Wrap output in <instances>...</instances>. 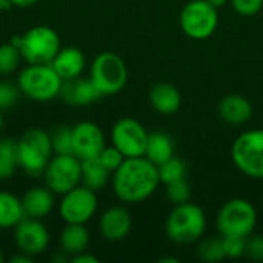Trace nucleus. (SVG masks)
<instances>
[{
    "label": "nucleus",
    "mask_w": 263,
    "mask_h": 263,
    "mask_svg": "<svg viewBox=\"0 0 263 263\" xmlns=\"http://www.w3.org/2000/svg\"><path fill=\"white\" fill-rule=\"evenodd\" d=\"M197 257L206 263H217L222 262L223 259H227L222 236L220 237H208V239L199 240Z\"/></svg>",
    "instance_id": "26"
},
{
    "label": "nucleus",
    "mask_w": 263,
    "mask_h": 263,
    "mask_svg": "<svg viewBox=\"0 0 263 263\" xmlns=\"http://www.w3.org/2000/svg\"><path fill=\"white\" fill-rule=\"evenodd\" d=\"M166 194L168 199L174 203V205H180V203H186L191 199V186L185 179H179L176 182L166 183Z\"/></svg>",
    "instance_id": "30"
},
{
    "label": "nucleus",
    "mask_w": 263,
    "mask_h": 263,
    "mask_svg": "<svg viewBox=\"0 0 263 263\" xmlns=\"http://www.w3.org/2000/svg\"><path fill=\"white\" fill-rule=\"evenodd\" d=\"M133 228V217L125 206L116 205L105 210L99 219V231L108 242H120L126 239Z\"/></svg>",
    "instance_id": "15"
},
{
    "label": "nucleus",
    "mask_w": 263,
    "mask_h": 263,
    "mask_svg": "<svg viewBox=\"0 0 263 263\" xmlns=\"http://www.w3.org/2000/svg\"><path fill=\"white\" fill-rule=\"evenodd\" d=\"M97 159L102 162V165H103L108 171L114 173V171L123 163V160H125L126 157H125L114 145H111V146H105L103 151L99 154Z\"/></svg>",
    "instance_id": "32"
},
{
    "label": "nucleus",
    "mask_w": 263,
    "mask_h": 263,
    "mask_svg": "<svg viewBox=\"0 0 263 263\" xmlns=\"http://www.w3.org/2000/svg\"><path fill=\"white\" fill-rule=\"evenodd\" d=\"M89 79L102 97L116 96L125 88L128 82L126 63L116 52H100L91 63Z\"/></svg>",
    "instance_id": "4"
},
{
    "label": "nucleus",
    "mask_w": 263,
    "mask_h": 263,
    "mask_svg": "<svg viewBox=\"0 0 263 263\" xmlns=\"http://www.w3.org/2000/svg\"><path fill=\"white\" fill-rule=\"evenodd\" d=\"M219 116L230 125H243L253 117V105L243 96L230 94L219 102Z\"/></svg>",
    "instance_id": "19"
},
{
    "label": "nucleus",
    "mask_w": 263,
    "mask_h": 263,
    "mask_svg": "<svg viewBox=\"0 0 263 263\" xmlns=\"http://www.w3.org/2000/svg\"><path fill=\"white\" fill-rule=\"evenodd\" d=\"M245 256H248L253 260L263 262V236L256 234V236H248L247 237V251Z\"/></svg>",
    "instance_id": "35"
},
{
    "label": "nucleus",
    "mask_w": 263,
    "mask_h": 263,
    "mask_svg": "<svg viewBox=\"0 0 263 263\" xmlns=\"http://www.w3.org/2000/svg\"><path fill=\"white\" fill-rule=\"evenodd\" d=\"M22 60L20 49L11 42L0 45V76H9L17 71Z\"/></svg>",
    "instance_id": "29"
},
{
    "label": "nucleus",
    "mask_w": 263,
    "mask_h": 263,
    "mask_svg": "<svg viewBox=\"0 0 263 263\" xmlns=\"http://www.w3.org/2000/svg\"><path fill=\"white\" fill-rule=\"evenodd\" d=\"M25 217L22 199L12 193L0 191V230H14Z\"/></svg>",
    "instance_id": "23"
},
{
    "label": "nucleus",
    "mask_w": 263,
    "mask_h": 263,
    "mask_svg": "<svg viewBox=\"0 0 263 263\" xmlns=\"http://www.w3.org/2000/svg\"><path fill=\"white\" fill-rule=\"evenodd\" d=\"M69 262H72V263H99L100 260H99L96 256H92V254H88L86 251H83V253H79V254H76V256L69 257Z\"/></svg>",
    "instance_id": "36"
},
{
    "label": "nucleus",
    "mask_w": 263,
    "mask_h": 263,
    "mask_svg": "<svg viewBox=\"0 0 263 263\" xmlns=\"http://www.w3.org/2000/svg\"><path fill=\"white\" fill-rule=\"evenodd\" d=\"M5 262V256H3V253H2V250H0V263Z\"/></svg>",
    "instance_id": "43"
},
{
    "label": "nucleus",
    "mask_w": 263,
    "mask_h": 263,
    "mask_svg": "<svg viewBox=\"0 0 263 263\" xmlns=\"http://www.w3.org/2000/svg\"><path fill=\"white\" fill-rule=\"evenodd\" d=\"M12 6H17V8H29L32 5H35L39 0H9Z\"/></svg>",
    "instance_id": "38"
},
{
    "label": "nucleus",
    "mask_w": 263,
    "mask_h": 263,
    "mask_svg": "<svg viewBox=\"0 0 263 263\" xmlns=\"http://www.w3.org/2000/svg\"><path fill=\"white\" fill-rule=\"evenodd\" d=\"M223 239V248L228 259H239L245 256L247 251V237H237V236H222Z\"/></svg>",
    "instance_id": "33"
},
{
    "label": "nucleus",
    "mask_w": 263,
    "mask_h": 263,
    "mask_svg": "<svg viewBox=\"0 0 263 263\" xmlns=\"http://www.w3.org/2000/svg\"><path fill=\"white\" fill-rule=\"evenodd\" d=\"M3 128V116H2V109H0V131Z\"/></svg>",
    "instance_id": "42"
},
{
    "label": "nucleus",
    "mask_w": 263,
    "mask_h": 263,
    "mask_svg": "<svg viewBox=\"0 0 263 263\" xmlns=\"http://www.w3.org/2000/svg\"><path fill=\"white\" fill-rule=\"evenodd\" d=\"M111 174L112 173L108 171L97 157L82 160V180H80V183L83 186L96 191V193L103 190L108 185Z\"/></svg>",
    "instance_id": "24"
},
{
    "label": "nucleus",
    "mask_w": 263,
    "mask_h": 263,
    "mask_svg": "<svg viewBox=\"0 0 263 263\" xmlns=\"http://www.w3.org/2000/svg\"><path fill=\"white\" fill-rule=\"evenodd\" d=\"M173 156H174L173 137L163 131L149 133L148 142H146V149H145V157L159 166L163 162H166L168 159H171Z\"/></svg>",
    "instance_id": "22"
},
{
    "label": "nucleus",
    "mask_w": 263,
    "mask_h": 263,
    "mask_svg": "<svg viewBox=\"0 0 263 263\" xmlns=\"http://www.w3.org/2000/svg\"><path fill=\"white\" fill-rule=\"evenodd\" d=\"M23 211L26 217L32 219H45L51 214L55 205L54 193L45 185V186H31L25 191V194L20 197Z\"/></svg>",
    "instance_id": "17"
},
{
    "label": "nucleus",
    "mask_w": 263,
    "mask_h": 263,
    "mask_svg": "<svg viewBox=\"0 0 263 263\" xmlns=\"http://www.w3.org/2000/svg\"><path fill=\"white\" fill-rule=\"evenodd\" d=\"M206 231L205 211L191 202L176 205L165 222V233L173 243L191 245L199 242Z\"/></svg>",
    "instance_id": "2"
},
{
    "label": "nucleus",
    "mask_w": 263,
    "mask_h": 263,
    "mask_svg": "<svg viewBox=\"0 0 263 263\" xmlns=\"http://www.w3.org/2000/svg\"><path fill=\"white\" fill-rule=\"evenodd\" d=\"M52 156L51 137L43 128H29L17 140L18 168L31 177L42 176Z\"/></svg>",
    "instance_id": "3"
},
{
    "label": "nucleus",
    "mask_w": 263,
    "mask_h": 263,
    "mask_svg": "<svg viewBox=\"0 0 263 263\" xmlns=\"http://www.w3.org/2000/svg\"><path fill=\"white\" fill-rule=\"evenodd\" d=\"M149 102L157 112L163 116H171L180 109L182 96L174 85L160 82L149 89Z\"/></svg>",
    "instance_id": "20"
},
{
    "label": "nucleus",
    "mask_w": 263,
    "mask_h": 263,
    "mask_svg": "<svg viewBox=\"0 0 263 263\" xmlns=\"http://www.w3.org/2000/svg\"><path fill=\"white\" fill-rule=\"evenodd\" d=\"M11 6H12V5H11V2H9V0H0V12L8 11Z\"/></svg>",
    "instance_id": "40"
},
{
    "label": "nucleus",
    "mask_w": 263,
    "mask_h": 263,
    "mask_svg": "<svg viewBox=\"0 0 263 263\" xmlns=\"http://www.w3.org/2000/svg\"><path fill=\"white\" fill-rule=\"evenodd\" d=\"M214 8H217V9H220V8H223L230 0H208Z\"/></svg>",
    "instance_id": "39"
},
{
    "label": "nucleus",
    "mask_w": 263,
    "mask_h": 263,
    "mask_svg": "<svg viewBox=\"0 0 263 263\" xmlns=\"http://www.w3.org/2000/svg\"><path fill=\"white\" fill-rule=\"evenodd\" d=\"M148 136L145 126L131 117L117 120L111 128V142L126 159L145 156Z\"/></svg>",
    "instance_id": "12"
},
{
    "label": "nucleus",
    "mask_w": 263,
    "mask_h": 263,
    "mask_svg": "<svg viewBox=\"0 0 263 263\" xmlns=\"http://www.w3.org/2000/svg\"><path fill=\"white\" fill-rule=\"evenodd\" d=\"M179 23L183 34L190 39H210L219 25V9L208 0H191L182 8Z\"/></svg>",
    "instance_id": "9"
},
{
    "label": "nucleus",
    "mask_w": 263,
    "mask_h": 263,
    "mask_svg": "<svg viewBox=\"0 0 263 263\" xmlns=\"http://www.w3.org/2000/svg\"><path fill=\"white\" fill-rule=\"evenodd\" d=\"M54 154H72V126L60 123L49 131Z\"/></svg>",
    "instance_id": "27"
},
{
    "label": "nucleus",
    "mask_w": 263,
    "mask_h": 263,
    "mask_svg": "<svg viewBox=\"0 0 263 263\" xmlns=\"http://www.w3.org/2000/svg\"><path fill=\"white\" fill-rule=\"evenodd\" d=\"M233 9L242 17H253L263 8V0H230Z\"/></svg>",
    "instance_id": "34"
},
{
    "label": "nucleus",
    "mask_w": 263,
    "mask_h": 263,
    "mask_svg": "<svg viewBox=\"0 0 263 263\" xmlns=\"http://www.w3.org/2000/svg\"><path fill=\"white\" fill-rule=\"evenodd\" d=\"M54 194H65L80 185L82 160L74 154H54L42 174Z\"/></svg>",
    "instance_id": "10"
},
{
    "label": "nucleus",
    "mask_w": 263,
    "mask_h": 263,
    "mask_svg": "<svg viewBox=\"0 0 263 263\" xmlns=\"http://www.w3.org/2000/svg\"><path fill=\"white\" fill-rule=\"evenodd\" d=\"M20 94H22V91L17 83L0 82V109L3 111V109L12 108L17 103Z\"/></svg>",
    "instance_id": "31"
},
{
    "label": "nucleus",
    "mask_w": 263,
    "mask_h": 263,
    "mask_svg": "<svg viewBox=\"0 0 263 263\" xmlns=\"http://www.w3.org/2000/svg\"><path fill=\"white\" fill-rule=\"evenodd\" d=\"M89 242H91L89 231L82 223H66L59 236L60 250L65 251L69 257L86 251Z\"/></svg>",
    "instance_id": "21"
},
{
    "label": "nucleus",
    "mask_w": 263,
    "mask_h": 263,
    "mask_svg": "<svg viewBox=\"0 0 263 263\" xmlns=\"http://www.w3.org/2000/svg\"><path fill=\"white\" fill-rule=\"evenodd\" d=\"M14 242L20 253L40 256L49 245V231L40 219L25 217L14 228Z\"/></svg>",
    "instance_id": "13"
},
{
    "label": "nucleus",
    "mask_w": 263,
    "mask_h": 263,
    "mask_svg": "<svg viewBox=\"0 0 263 263\" xmlns=\"http://www.w3.org/2000/svg\"><path fill=\"white\" fill-rule=\"evenodd\" d=\"M97 196L96 191L83 186L82 183L71 191L62 194L59 205V214L65 223H82L86 225L97 213Z\"/></svg>",
    "instance_id": "11"
},
{
    "label": "nucleus",
    "mask_w": 263,
    "mask_h": 263,
    "mask_svg": "<svg viewBox=\"0 0 263 263\" xmlns=\"http://www.w3.org/2000/svg\"><path fill=\"white\" fill-rule=\"evenodd\" d=\"M257 225V211L254 205L242 197L231 199L222 205L216 217V227L220 236L248 237Z\"/></svg>",
    "instance_id": "7"
},
{
    "label": "nucleus",
    "mask_w": 263,
    "mask_h": 263,
    "mask_svg": "<svg viewBox=\"0 0 263 263\" xmlns=\"http://www.w3.org/2000/svg\"><path fill=\"white\" fill-rule=\"evenodd\" d=\"M62 48L60 35L46 25H37L22 34L20 54L28 65H51Z\"/></svg>",
    "instance_id": "6"
},
{
    "label": "nucleus",
    "mask_w": 263,
    "mask_h": 263,
    "mask_svg": "<svg viewBox=\"0 0 263 263\" xmlns=\"http://www.w3.org/2000/svg\"><path fill=\"white\" fill-rule=\"evenodd\" d=\"M105 146V134L97 123L83 120L72 126V154L80 160L99 157Z\"/></svg>",
    "instance_id": "14"
},
{
    "label": "nucleus",
    "mask_w": 263,
    "mask_h": 263,
    "mask_svg": "<svg viewBox=\"0 0 263 263\" xmlns=\"http://www.w3.org/2000/svg\"><path fill=\"white\" fill-rule=\"evenodd\" d=\"M59 97L69 106L82 108V106H88L94 103L102 96L99 94V91L96 89L89 77L85 79L79 76V77L66 79L62 82Z\"/></svg>",
    "instance_id": "16"
},
{
    "label": "nucleus",
    "mask_w": 263,
    "mask_h": 263,
    "mask_svg": "<svg viewBox=\"0 0 263 263\" xmlns=\"http://www.w3.org/2000/svg\"><path fill=\"white\" fill-rule=\"evenodd\" d=\"M231 159L236 168L251 177L263 179V129L242 133L231 146Z\"/></svg>",
    "instance_id": "8"
},
{
    "label": "nucleus",
    "mask_w": 263,
    "mask_h": 263,
    "mask_svg": "<svg viewBox=\"0 0 263 263\" xmlns=\"http://www.w3.org/2000/svg\"><path fill=\"white\" fill-rule=\"evenodd\" d=\"M112 191L116 197L128 205L149 199L160 185L159 170L145 156L125 159L112 173Z\"/></svg>",
    "instance_id": "1"
},
{
    "label": "nucleus",
    "mask_w": 263,
    "mask_h": 263,
    "mask_svg": "<svg viewBox=\"0 0 263 263\" xmlns=\"http://www.w3.org/2000/svg\"><path fill=\"white\" fill-rule=\"evenodd\" d=\"M17 168V140L11 137L0 139V182L11 179Z\"/></svg>",
    "instance_id": "25"
},
{
    "label": "nucleus",
    "mask_w": 263,
    "mask_h": 263,
    "mask_svg": "<svg viewBox=\"0 0 263 263\" xmlns=\"http://www.w3.org/2000/svg\"><path fill=\"white\" fill-rule=\"evenodd\" d=\"M180 260L179 259H176V257H162V259H159V263H179Z\"/></svg>",
    "instance_id": "41"
},
{
    "label": "nucleus",
    "mask_w": 263,
    "mask_h": 263,
    "mask_svg": "<svg viewBox=\"0 0 263 263\" xmlns=\"http://www.w3.org/2000/svg\"><path fill=\"white\" fill-rule=\"evenodd\" d=\"M159 170V177H160V183L166 185L171 182H176L179 179H185L186 177V162L180 157L173 156L171 159H168L166 162H163L162 165L157 166Z\"/></svg>",
    "instance_id": "28"
},
{
    "label": "nucleus",
    "mask_w": 263,
    "mask_h": 263,
    "mask_svg": "<svg viewBox=\"0 0 263 263\" xmlns=\"http://www.w3.org/2000/svg\"><path fill=\"white\" fill-rule=\"evenodd\" d=\"M32 260H34V257H32V256L25 254V253H20V251H18V254H17V256L11 257V262L12 263H31Z\"/></svg>",
    "instance_id": "37"
},
{
    "label": "nucleus",
    "mask_w": 263,
    "mask_h": 263,
    "mask_svg": "<svg viewBox=\"0 0 263 263\" xmlns=\"http://www.w3.org/2000/svg\"><path fill=\"white\" fill-rule=\"evenodd\" d=\"M63 79L51 65H26L17 76L23 96L34 102H49L59 97Z\"/></svg>",
    "instance_id": "5"
},
{
    "label": "nucleus",
    "mask_w": 263,
    "mask_h": 263,
    "mask_svg": "<svg viewBox=\"0 0 263 263\" xmlns=\"http://www.w3.org/2000/svg\"><path fill=\"white\" fill-rule=\"evenodd\" d=\"M51 66L63 80H66L82 76L86 66V59L82 49L76 46H66L60 48V51L51 62Z\"/></svg>",
    "instance_id": "18"
}]
</instances>
